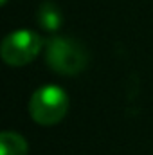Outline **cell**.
I'll use <instances>...</instances> for the list:
<instances>
[{"instance_id":"5b68a950","label":"cell","mask_w":153,"mask_h":155,"mask_svg":"<svg viewBox=\"0 0 153 155\" xmlns=\"http://www.w3.org/2000/svg\"><path fill=\"white\" fill-rule=\"evenodd\" d=\"M27 141L15 132H4L0 135V155H27Z\"/></svg>"},{"instance_id":"3957f363","label":"cell","mask_w":153,"mask_h":155,"mask_svg":"<svg viewBox=\"0 0 153 155\" xmlns=\"http://www.w3.org/2000/svg\"><path fill=\"white\" fill-rule=\"evenodd\" d=\"M41 47H43V41L40 38V35L29 29H20L4 38L0 54L7 65L22 67V65L31 63L38 56Z\"/></svg>"},{"instance_id":"7a4b0ae2","label":"cell","mask_w":153,"mask_h":155,"mask_svg":"<svg viewBox=\"0 0 153 155\" xmlns=\"http://www.w3.org/2000/svg\"><path fill=\"white\" fill-rule=\"evenodd\" d=\"M69 110V96L56 85H43L29 99V114L38 124H56Z\"/></svg>"},{"instance_id":"8992f818","label":"cell","mask_w":153,"mask_h":155,"mask_svg":"<svg viewBox=\"0 0 153 155\" xmlns=\"http://www.w3.org/2000/svg\"><path fill=\"white\" fill-rule=\"evenodd\" d=\"M5 2H7V0H2V4H5Z\"/></svg>"},{"instance_id":"277c9868","label":"cell","mask_w":153,"mask_h":155,"mask_svg":"<svg viewBox=\"0 0 153 155\" xmlns=\"http://www.w3.org/2000/svg\"><path fill=\"white\" fill-rule=\"evenodd\" d=\"M61 22H63V18H61V11H60V7L56 5V4H52V2H43L41 5H40L38 9V24L41 29H45V31H58L60 27H61Z\"/></svg>"},{"instance_id":"6da1fadb","label":"cell","mask_w":153,"mask_h":155,"mask_svg":"<svg viewBox=\"0 0 153 155\" xmlns=\"http://www.w3.org/2000/svg\"><path fill=\"white\" fill-rule=\"evenodd\" d=\"M45 60H47V65L56 74L76 76L86 67L88 54L79 41L72 38H65V36H56V38L49 40L47 43Z\"/></svg>"}]
</instances>
